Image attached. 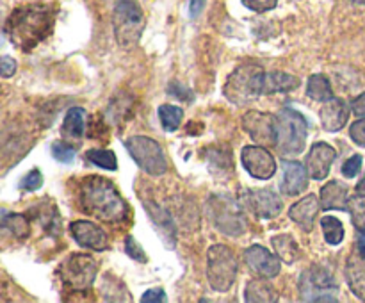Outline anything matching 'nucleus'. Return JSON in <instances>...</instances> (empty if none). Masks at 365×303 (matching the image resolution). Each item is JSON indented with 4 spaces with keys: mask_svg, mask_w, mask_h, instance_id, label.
Segmentation results:
<instances>
[{
    "mask_svg": "<svg viewBox=\"0 0 365 303\" xmlns=\"http://www.w3.org/2000/svg\"><path fill=\"white\" fill-rule=\"evenodd\" d=\"M298 289L302 302H339V285L335 277L323 266H312L303 271Z\"/></svg>",
    "mask_w": 365,
    "mask_h": 303,
    "instance_id": "7",
    "label": "nucleus"
},
{
    "mask_svg": "<svg viewBox=\"0 0 365 303\" xmlns=\"http://www.w3.org/2000/svg\"><path fill=\"white\" fill-rule=\"evenodd\" d=\"M362 170V155H351L342 166V175L348 178H355Z\"/></svg>",
    "mask_w": 365,
    "mask_h": 303,
    "instance_id": "38",
    "label": "nucleus"
},
{
    "mask_svg": "<svg viewBox=\"0 0 365 303\" xmlns=\"http://www.w3.org/2000/svg\"><path fill=\"white\" fill-rule=\"evenodd\" d=\"M348 185L339 180H330L321 189V207L324 210H348Z\"/></svg>",
    "mask_w": 365,
    "mask_h": 303,
    "instance_id": "21",
    "label": "nucleus"
},
{
    "mask_svg": "<svg viewBox=\"0 0 365 303\" xmlns=\"http://www.w3.org/2000/svg\"><path fill=\"white\" fill-rule=\"evenodd\" d=\"M53 11L46 6L18 7L6 21L9 41L21 52H31L52 32Z\"/></svg>",
    "mask_w": 365,
    "mask_h": 303,
    "instance_id": "1",
    "label": "nucleus"
},
{
    "mask_svg": "<svg viewBox=\"0 0 365 303\" xmlns=\"http://www.w3.org/2000/svg\"><path fill=\"white\" fill-rule=\"evenodd\" d=\"M299 86V81L291 73L284 71H269L264 75L262 95H277V93H291Z\"/></svg>",
    "mask_w": 365,
    "mask_h": 303,
    "instance_id": "22",
    "label": "nucleus"
},
{
    "mask_svg": "<svg viewBox=\"0 0 365 303\" xmlns=\"http://www.w3.org/2000/svg\"><path fill=\"white\" fill-rule=\"evenodd\" d=\"M52 157L59 163L70 164L75 159V148L64 141H56L52 143Z\"/></svg>",
    "mask_w": 365,
    "mask_h": 303,
    "instance_id": "35",
    "label": "nucleus"
},
{
    "mask_svg": "<svg viewBox=\"0 0 365 303\" xmlns=\"http://www.w3.org/2000/svg\"><path fill=\"white\" fill-rule=\"evenodd\" d=\"M14 71H16V61L9 56H4L2 59H0V75H2L4 78H9L13 77Z\"/></svg>",
    "mask_w": 365,
    "mask_h": 303,
    "instance_id": "43",
    "label": "nucleus"
},
{
    "mask_svg": "<svg viewBox=\"0 0 365 303\" xmlns=\"http://www.w3.org/2000/svg\"><path fill=\"white\" fill-rule=\"evenodd\" d=\"M159 120L163 128L168 132H173L180 127L184 120V111L177 106H160L159 107Z\"/></svg>",
    "mask_w": 365,
    "mask_h": 303,
    "instance_id": "31",
    "label": "nucleus"
},
{
    "mask_svg": "<svg viewBox=\"0 0 365 303\" xmlns=\"http://www.w3.org/2000/svg\"><path fill=\"white\" fill-rule=\"evenodd\" d=\"M96 273H98L96 260L86 253H75V255L68 257L59 271L64 284L73 291H86V289L91 287Z\"/></svg>",
    "mask_w": 365,
    "mask_h": 303,
    "instance_id": "10",
    "label": "nucleus"
},
{
    "mask_svg": "<svg viewBox=\"0 0 365 303\" xmlns=\"http://www.w3.org/2000/svg\"><path fill=\"white\" fill-rule=\"evenodd\" d=\"M319 210L321 200L317 198L316 195H307L289 209V217H291L302 230L310 232L314 228V221H316Z\"/></svg>",
    "mask_w": 365,
    "mask_h": 303,
    "instance_id": "18",
    "label": "nucleus"
},
{
    "mask_svg": "<svg viewBox=\"0 0 365 303\" xmlns=\"http://www.w3.org/2000/svg\"><path fill=\"white\" fill-rule=\"evenodd\" d=\"M356 192H359V195H365V177L359 182V185H356Z\"/></svg>",
    "mask_w": 365,
    "mask_h": 303,
    "instance_id": "47",
    "label": "nucleus"
},
{
    "mask_svg": "<svg viewBox=\"0 0 365 303\" xmlns=\"http://www.w3.org/2000/svg\"><path fill=\"white\" fill-rule=\"evenodd\" d=\"M245 260L250 266V269H252L253 273L259 274V277L274 278L280 274V260H278V257L273 255L269 250L264 248V246H250L245 252Z\"/></svg>",
    "mask_w": 365,
    "mask_h": 303,
    "instance_id": "14",
    "label": "nucleus"
},
{
    "mask_svg": "<svg viewBox=\"0 0 365 303\" xmlns=\"http://www.w3.org/2000/svg\"><path fill=\"white\" fill-rule=\"evenodd\" d=\"M269 278H259V280L248 282L245 291V298L248 303H274L278 302L277 289L267 282Z\"/></svg>",
    "mask_w": 365,
    "mask_h": 303,
    "instance_id": "23",
    "label": "nucleus"
},
{
    "mask_svg": "<svg viewBox=\"0 0 365 303\" xmlns=\"http://www.w3.org/2000/svg\"><path fill=\"white\" fill-rule=\"evenodd\" d=\"M103 298L107 299V302H130L132 296L130 292L125 289L123 282H120L118 278H110V280H106V284H103Z\"/></svg>",
    "mask_w": 365,
    "mask_h": 303,
    "instance_id": "33",
    "label": "nucleus"
},
{
    "mask_svg": "<svg viewBox=\"0 0 365 303\" xmlns=\"http://www.w3.org/2000/svg\"><path fill=\"white\" fill-rule=\"evenodd\" d=\"M348 210L351 214L353 225H355L359 230H365V195L351 196L348 202Z\"/></svg>",
    "mask_w": 365,
    "mask_h": 303,
    "instance_id": "34",
    "label": "nucleus"
},
{
    "mask_svg": "<svg viewBox=\"0 0 365 303\" xmlns=\"http://www.w3.org/2000/svg\"><path fill=\"white\" fill-rule=\"evenodd\" d=\"M41 185H43V175L38 168H34L32 171H29V173L25 175L20 182V189H24V191H38Z\"/></svg>",
    "mask_w": 365,
    "mask_h": 303,
    "instance_id": "36",
    "label": "nucleus"
},
{
    "mask_svg": "<svg viewBox=\"0 0 365 303\" xmlns=\"http://www.w3.org/2000/svg\"><path fill=\"white\" fill-rule=\"evenodd\" d=\"M86 159L95 166L103 168V170H118V159L110 150H89V152H86Z\"/></svg>",
    "mask_w": 365,
    "mask_h": 303,
    "instance_id": "32",
    "label": "nucleus"
},
{
    "mask_svg": "<svg viewBox=\"0 0 365 303\" xmlns=\"http://www.w3.org/2000/svg\"><path fill=\"white\" fill-rule=\"evenodd\" d=\"M349 135H351V139L356 143V145L365 148V116L360 118V120H356L355 123L349 127Z\"/></svg>",
    "mask_w": 365,
    "mask_h": 303,
    "instance_id": "39",
    "label": "nucleus"
},
{
    "mask_svg": "<svg viewBox=\"0 0 365 303\" xmlns=\"http://www.w3.org/2000/svg\"><path fill=\"white\" fill-rule=\"evenodd\" d=\"M349 116V109L344 100L330 98L323 103L319 111L321 123L323 128L328 132H339L346 125Z\"/></svg>",
    "mask_w": 365,
    "mask_h": 303,
    "instance_id": "19",
    "label": "nucleus"
},
{
    "mask_svg": "<svg viewBox=\"0 0 365 303\" xmlns=\"http://www.w3.org/2000/svg\"><path fill=\"white\" fill-rule=\"evenodd\" d=\"M309 170L298 160L284 159V178H282L280 191L287 196L302 195L309 188Z\"/></svg>",
    "mask_w": 365,
    "mask_h": 303,
    "instance_id": "17",
    "label": "nucleus"
},
{
    "mask_svg": "<svg viewBox=\"0 0 365 303\" xmlns=\"http://www.w3.org/2000/svg\"><path fill=\"white\" fill-rule=\"evenodd\" d=\"M271 245L285 264H294L299 259V246L292 235H274Z\"/></svg>",
    "mask_w": 365,
    "mask_h": 303,
    "instance_id": "25",
    "label": "nucleus"
},
{
    "mask_svg": "<svg viewBox=\"0 0 365 303\" xmlns=\"http://www.w3.org/2000/svg\"><path fill=\"white\" fill-rule=\"evenodd\" d=\"M145 205H146V210H148L150 217H152L153 223H155V227L159 228L160 234H163L166 239H170L171 242H175V235H177V232H175V225L170 214H168L163 207L155 205V203L145 202Z\"/></svg>",
    "mask_w": 365,
    "mask_h": 303,
    "instance_id": "24",
    "label": "nucleus"
},
{
    "mask_svg": "<svg viewBox=\"0 0 365 303\" xmlns=\"http://www.w3.org/2000/svg\"><path fill=\"white\" fill-rule=\"evenodd\" d=\"M168 91H170L173 96H177V98L184 100V102H185V100H192L191 91H189V89L185 88L184 84H180V82H178V81L171 82V84L168 86Z\"/></svg>",
    "mask_w": 365,
    "mask_h": 303,
    "instance_id": "42",
    "label": "nucleus"
},
{
    "mask_svg": "<svg viewBox=\"0 0 365 303\" xmlns=\"http://www.w3.org/2000/svg\"><path fill=\"white\" fill-rule=\"evenodd\" d=\"M353 113L360 118L365 116V91L353 102Z\"/></svg>",
    "mask_w": 365,
    "mask_h": 303,
    "instance_id": "45",
    "label": "nucleus"
},
{
    "mask_svg": "<svg viewBox=\"0 0 365 303\" xmlns=\"http://www.w3.org/2000/svg\"><path fill=\"white\" fill-rule=\"evenodd\" d=\"M346 282L359 299L365 302V260L360 253H351L346 260Z\"/></svg>",
    "mask_w": 365,
    "mask_h": 303,
    "instance_id": "20",
    "label": "nucleus"
},
{
    "mask_svg": "<svg viewBox=\"0 0 365 303\" xmlns=\"http://www.w3.org/2000/svg\"><path fill=\"white\" fill-rule=\"evenodd\" d=\"M237 259L228 246H210L207 252V278L214 291L227 292L237 278Z\"/></svg>",
    "mask_w": 365,
    "mask_h": 303,
    "instance_id": "6",
    "label": "nucleus"
},
{
    "mask_svg": "<svg viewBox=\"0 0 365 303\" xmlns=\"http://www.w3.org/2000/svg\"><path fill=\"white\" fill-rule=\"evenodd\" d=\"M125 252H127V255L130 257V259L138 260V262H146L145 250L139 246V242L135 241L134 235H128V237L125 239Z\"/></svg>",
    "mask_w": 365,
    "mask_h": 303,
    "instance_id": "37",
    "label": "nucleus"
},
{
    "mask_svg": "<svg viewBox=\"0 0 365 303\" xmlns=\"http://www.w3.org/2000/svg\"><path fill=\"white\" fill-rule=\"evenodd\" d=\"M242 128L260 146H277L278 120L273 114L262 111H248L242 116Z\"/></svg>",
    "mask_w": 365,
    "mask_h": 303,
    "instance_id": "11",
    "label": "nucleus"
},
{
    "mask_svg": "<svg viewBox=\"0 0 365 303\" xmlns=\"http://www.w3.org/2000/svg\"><path fill=\"white\" fill-rule=\"evenodd\" d=\"M335 157H337V152H335L334 146H330L328 143H316L307 153L305 159V166L310 177L314 180H324L330 173Z\"/></svg>",
    "mask_w": 365,
    "mask_h": 303,
    "instance_id": "15",
    "label": "nucleus"
},
{
    "mask_svg": "<svg viewBox=\"0 0 365 303\" xmlns=\"http://www.w3.org/2000/svg\"><path fill=\"white\" fill-rule=\"evenodd\" d=\"M125 148L138 163V166L152 177H160L168 171L166 155L163 152V146L155 139L148 135H134L125 141Z\"/></svg>",
    "mask_w": 365,
    "mask_h": 303,
    "instance_id": "9",
    "label": "nucleus"
},
{
    "mask_svg": "<svg viewBox=\"0 0 365 303\" xmlns=\"http://www.w3.org/2000/svg\"><path fill=\"white\" fill-rule=\"evenodd\" d=\"M86 130V113L82 107H71L63 123V134L68 138L81 139Z\"/></svg>",
    "mask_w": 365,
    "mask_h": 303,
    "instance_id": "26",
    "label": "nucleus"
},
{
    "mask_svg": "<svg viewBox=\"0 0 365 303\" xmlns=\"http://www.w3.org/2000/svg\"><path fill=\"white\" fill-rule=\"evenodd\" d=\"M307 95L316 100V102H327V100L334 98V91H331L330 81H328L327 75H312L307 82Z\"/></svg>",
    "mask_w": 365,
    "mask_h": 303,
    "instance_id": "27",
    "label": "nucleus"
},
{
    "mask_svg": "<svg viewBox=\"0 0 365 303\" xmlns=\"http://www.w3.org/2000/svg\"><path fill=\"white\" fill-rule=\"evenodd\" d=\"M141 302L143 303H164L166 302V292H164V289H160V287L148 289V291L141 296Z\"/></svg>",
    "mask_w": 365,
    "mask_h": 303,
    "instance_id": "41",
    "label": "nucleus"
},
{
    "mask_svg": "<svg viewBox=\"0 0 365 303\" xmlns=\"http://www.w3.org/2000/svg\"><path fill=\"white\" fill-rule=\"evenodd\" d=\"M2 227L7 228L18 239H25L31 232V225H29L27 216H24V214L2 212Z\"/></svg>",
    "mask_w": 365,
    "mask_h": 303,
    "instance_id": "29",
    "label": "nucleus"
},
{
    "mask_svg": "<svg viewBox=\"0 0 365 303\" xmlns=\"http://www.w3.org/2000/svg\"><path fill=\"white\" fill-rule=\"evenodd\" d=\"M71 235H73L75 242L82 248L95 250V252H103L109 246L107 241V234L98 227V225L91 223V221H73L70 225Z\"/></svg>",
    "mask_w": 365,
    "mask_h": 303,
    "instance_id": "16",
    "label": "nucleus"
},
{
    "mask_svg": "<svg viewBox=\"0 0 365 303\" xmlns=\"http://www.w3.org/2000/svg\"><path fill=\"white\" fill-rule=\"evenodd\" d=\"M82 210L106 223H123L128 217V205L118 189L103 177H88L81 184Z\"/></svg>",
    "mask_w": 365,
    "mask_h": 303,
    "instance_id": "2",
    "label": "nucleus"
},
{
    "mask_svg": "<svg viewBox=\"0 0 365 303\" xmlns=\"http://www.w3.org/2000/svg\"><path fill=\"white\" fill-rule=\"evenodd\" d=\"M241 195L242 205L252 209L253 214H257L259 217H264V220H273V217H277L278 214L282 212V209H284L282 198L273 191V189H242Z\"/></svg>",
    "mask_w": 365,
    "mask_h": 303,
    "instance_id": "12",
    "label": "nucleus"
},
{
    "mask_svg": "<svg viewBox=\"0 0 365 303\" xmlns=\"http://www.w3.org/2000/svg\"><path fill=\"white\" fill-rule=\"evenodd\" d=\"M207 164L214 175H227L232 171V153L227 148H214L205 153Z\"/></svg>",
    "mask_w": 365,
    "mask_h": 303,
    "instance_id": "28",
    "label": "nucleus"
},
{
    "mask_svg": "<svg viewBox=\"0 0 365 303\" xmlns=\"http://www.w3.org/2000/svg\"><path fill=\"white\" fill-rule=\"evenodd\" d=\"M356 248H359V253L365 260V230H359V237H356Z\"/></svg>",
    "mask_w": 365,
    "mask_h": 303,
    "instance_id": "46",
    "label": "nucleus"
},
{
    "mask_svg": "<svg viewBox=\"0 0 365 303\" xmlns=\"http://www.w3.org/2000/svg\"><path fill=\"white\" fill-rule=\"evenodd\" d=\"M113 31L121 48H132L145 31V14L138 0H118L113 11Z\"/></svg>",
    "mask_w": 365,
    "mask_h": 303,
    "instance_id": "4",
    "label": "nucleus"
},
{
    "mask_svg": "<svg viewBox=\"0 0 365 303\" xmlns=\"http://www.w3.org/2000/svg\"><path fill=\"white\" fill-rule=\"evenodd\" d=\"M205 7V0H189V16L198 18Z\"/></svg>",
    "mask_w": 365,
    "mask_h": 303,
    "instance_id": "44",
    "label": "nucleus"
},
{
    "mask_svg": "<svg viewBox=\"0 0 365 303\" xmlns=\"http://www.w3.org/2000/svg\"><path fill=\"white\" fill-rule=\"evenodd\" d=\"M321 228H323L324 239H327L328 245L337 246L344 239V227L335 216H324L321 220Z\"/></svg>",
    "mask_w": 365,
    "mask_h": 303,
    "instance_id": "30",
    "label": "nucleus"
},
{
    "mask_svg": "<svg viewBox=\"0 0 365 303\" xmlns=\"http://www.w3.org/2000/svg\"><path fill=\"white\" fill-rule=\"evenodd\" d=\"M278 120V141L277 152L284 159H292L305 150L307 145V120L291 107H284L277 114Z\"/></svg>",
    "mask_w": 365,
    "mask_h": 303,
    "instance_id": "5",
    "label": "nucleus"
},
{
    "mask_svg": "<svg viewBox=\"0 0 365 303\" xmlns=\"http://www.w3.org/2000/svg\"><path fill=\"white\" fill-rule=\"evenodd\" d=\"M242 4L255 13H266L277 7L278 0H242Z\"/></svg>",
    "mask_w": 365,
    "mask_h": 303,
    "instance_id": "40",
    "label": "nucleus"
},
{
    "mask_svg": "<svg viewBox=\"0 0 365 303\" xmlns=\"http://www.w3.org/2000/svg\"><path fill=\"white\" fill-rule=\"evenodd\" d=\"M245 170L257 180H269L277 173V160L267 148L260 145L245 146L241 152Z\"/></svg>",
    "mask_w": 365,
    "mask_h": 303,
    "instance_id": "13",
    "label": "nucleus"
},
{
    "mask_svg": "<svg viewBox=\"0 0 365 303\" xmlns=\"http://www.w3.org/2000/svg\"><path fill=\"white\" fill-rule=\"evenodd\" d=\"M264 68L257 63H245L235 68L227 78L223 93L235 106H248L262 95Z\"/></svg>",
    "mask_w": 365,
    "mask_h": 303,
    "instance_id": "3",
    "label": "nucleus"
},
{
    "mask_svg": "<svg viewBox=\"0 0 365 303\" xmlns=\"http://www.w3.org/2000/svg\"><path fill=\"white\" fill-rule=\"evenodd\" d=\"M210 221L225 235L237 237L246 230V217L237 200L227 195H212L207 203Z\"/></svg>",
    "mask_w": 365,
    "mask_h": 303,
    "instance_id": "8",
    "label": "nucleus"
}]
</instances>
